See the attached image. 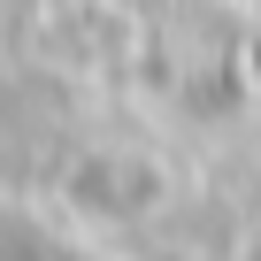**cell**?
<instances>
[{
	"label": "cell",
	"mask_w": 261,
	"mask_h": 261,
	"mask_svg": "<svg viewBox=\"0 0 261 261\" xmlns=\"http://www.w3.org/2000/svg\"><path fill=\"white\" fill-rule=\"evenodd\" d=\"M130 261H207V253H192V246H146V253H130Z\"/></svg>",
	"instance_id": "obj_1"
}]
</instances>
